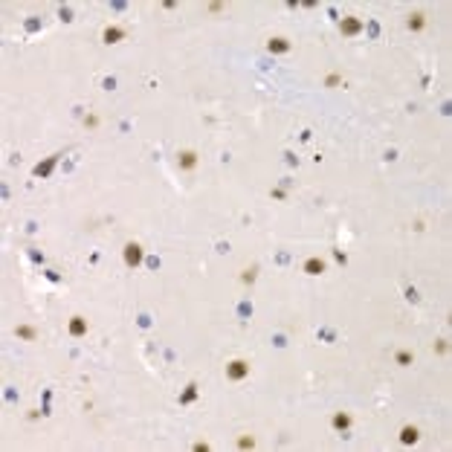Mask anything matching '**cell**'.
<instances>
[{
	"label": "cell",
	"mask_w": 452,
	"mask_h": 452,
	"mask_svg": "<svg viewBox=\"0 0 452 452\" xmlns=\"http://www.w3.org/2000/svg\"><path fill=\"white\" fill-rule=\"evenodd\" d=\"M226 377L229 380H244V377H250V362L247 359H232L229 365H226Z\"/></svg>",
	"instance_id": "1"
},
{
	"label": "cell",
	"mask_w": 452,
	"mask_h": 452,
	"mask_svg": "<svg viewBox=\"0 0 452 452\" xmlns=\"http://www.w3.org/2000/svg\"><path fill=\"white\" fill-rule=\"evenodd\" d=\"M122 258H125V264H128V267H139V264H142V247H139V244H133V241H128V244H125V250H122Z\"/></svg>",
	"instance_id": "2"
},
{
	"label": "cell",
	"mask_w": 452,
	"mask_h": 452,
	"mask_svg": "<svg viewBox=\"0 0 452 452\" xmlns=\"http://www.w3.org/2000/svg\"><path fill=\"white\" fill-rule=\"evenodd\" d=\"M339 32H342V35H359V32H362V21L354 18V15L342 18V21H339Z\"/></svg>",
	"instance_id": "3"
},
{
	"label": "cell",
	"mask_w": 452,
	"mask_h": 452,
	"mask_svg": "<svg viewBox=\"0 0 452 452\" xmlns=\"http://www.w3.org/2000/svg\"><path fill=\"white\" fill-rule=\"evenodd\" d=\"M125 35H128V32H125L122 26H107V29L101 32V41H104V44H119Z\"/></svg>",
	"instance_id": "4"
},
{
	"label": "cell",
	"mask_w": 452,
	"mask_h": 452,
	"mask_svg": "<svg viewBox=\"0 0 452 452\" xmlns=\"http://www.w3.org/2000/svg\"><path fill=\"white\" fill-rule=\"evenodd\" d=\"M177 162H180V168H183V171H192L194 165H197V154H194L192 148H186V151H180Z\"/></svg>",
	"instance_id": "5"
},
{
	"label": "cell",
	"mask_w": 452,
	"mask_h": 452,
	"mask_svg": "<svg viewBox=\"0 0 452 452\" xmlns=\"http://www.w3.org/2000/svg\"><path fill=\"white\" fill-rule=\"evenodd\" d=\"M330 426H333L336 432H348V429H351V415H345V412H336V415L330 418Z\"/></svg>",
	"instance_id": "6"
},
{
	"label": "cell",
	"mask_w": 452,
	"mask_h": 452,
	"mask_svg": "<svg viewBox=\"0 0 452 452\" xmlns=\"http://www.w3.org/2000/svg\"><path fill=\"white\" fill-rule=\"evenodd\" d=\"M418 438H420V432H418V426H403L400 429V444H418Z\"/></svg>",
	"instance_id": "7"
},
{
	"label": "cell",
	"mask_w": 452,
	"mask_h": 452,
	"mask_svg": "<svg viewBox=\"0 0 452 452\" xmlns=\"http://www.w3.org/2000/svg\"><path fill=\"white\" fill-rule=\"evenodd\" d=\"M304 273H307V276H322V273H325V261L322 258H307V261H304Z\"/></svg>",
	"instance_id": "8"
},
{
	"label": "cell",
	"mask_w": 452,
	"mask_h": 452,
	"mask_svg": "<svg viewBox=\"0 0 452 452\" xmlns=\"http://www.w3.org/2000/svg\"><path fill=\"white\" fill-rule=\"evenodd\" d=\"M70 333H73V336H84V333H87V322H84L81 316H73V319H70Z\"/></svg>",
	"instance_id": "9"
},
{
	"label": "cell",
	"mask_w": 452,
	"mask_h": 452,
	"mask_svg": "<svg viewBox=\"0 0 452 452\" xmlns=\"http://www.w3.org/2000/svg\"><path fill=\"white\" fill-rule=\"evenodd\" d=\"M267 50H270V52H287V50H290V41H287V38H273V41L267 44Z\"/></svg>",
	"instance_id": "10"
},
{
	"label": "cell",
	"mask_w": 452,
	"mask_h": 452,
	"mask_svg": "<svg viewBox=\"0 0 452 452\" xmlns=\"http://www.w3.org/2000/svg\"><path fill=\"white\" fill-rule=\"evenodd\" d=\"M55 160H58V157H50V160L44 162V165H35V177H47V174H50V171H52V165H55Z\"/></svg>",
	"instance_id": "11"
},
{
	"label": "cell",
	"mask_w": 452,
	"mask_h": 452,
	"mask_svg": "<svg viewBox=\"0 0 452 452\" xmlns=\"http://www.w3.org/2000/svg\"><path fill=\"white\" fill-rule=\"evenodd\" d=\"M423 26H426V15L415 12V15L409 18V29H415V32H418V29H423Z\"/></svg>",
	"instance_id": "12"
},
{
	"label": "cell",
	"mask_w": 452,
	"mask_h": 452,
	"mask_svg": "<svg viewBox=\"0 0 452 452\" xmlns=\"http://www.w3.org/2000/svg\"><path fill=\"white\" fill-rule=\"evenodd\" d=\"M194 397H197V386H189V391H186V394L180 397V403H192Z\"/></svg>",
	"instance_id": "13"
},
{
	"label": "cell",
	"mask_w": 452,
	"mask_h": 452,
	"mask_svg": "<svg viewBox=\"0 0 452 452\" xmlns=\"http://www.w3.org/2000/svg\"><path fill=\"white\" fill-rule=\"evenodd\" d=\"M15 333H18L21 339H35V330H32V327H18Z\"/></svg>",
	"instance_id": "14"
},
{
	"label": "cell",
	"mask_w": 452,
	"mask_h": 452,
	"mask_svg": "<svg viewBox=\"0 0 452 452\" xmlns=\"http://www.w3.org/2000/svg\"><path fill=\"white\" fill-rule=\"evenodd\" d=\"M412 362V354L409 351H397V365H409Z\"/></svg>",
	"instance_id": "15"
},
{
	"label": "cell",
	"mask_w": 452,
	"mask_h": 452,
	"mask_svg": "<svg viewBox=\"0 0 452 452\" xmlns=\"http://www.w3.org/2000/svg\"><path fill=\"white\" fill-rule=\"evenodd\" d=\"M238 447H241V450H252V447H255V441H252V438H241V441H238Z\"/></svg>",
	"instance_id": "16"
},
{
	"label": "cell",
	"mask_w": 452,
	"mask_h": 452,
	"mask_svg": "<svg viewBox=\"0 0 452 452\" xmlns=\"http://www.w3.org/2000/svg\"><path fill=\"white\" fill-rule=\"evenodd\" d=\"M325 84H327V87H336V84H342V78H339V75H327Z\"/></svg>",
	"instance_id": "17"
}]
</instances>
